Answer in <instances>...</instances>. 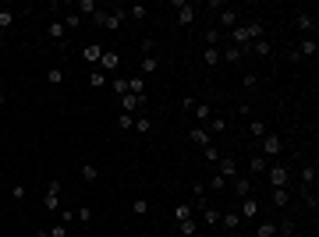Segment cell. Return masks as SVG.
<instances>
[{"label": "cell", "instance_id": "obj_1", "mask_svg": "<svg viewBox=\"0 0 319 237\" xmlns=\"http://www.w3.org/2000/svg\"><path fill=\"white\" fill-rule=\"evenodd\" d=\"M92 21L99 25V28H124V21H128V14H124V7H114V11H96L92 14Z\"/></svg>", "mask_w": 319, "mask_h": 237}, {"label": "cell", "instance_id": "obj_2", "mask_svg": "<svg viewBox=\"0 0 319 237\" xmlns=\"http://www.w3.org/2000/svg\"><path fill=\"white\" fill-rule=\"evenodd\" d=\"M266 184H270V188H287V184H291V170H287L284 163H270V166H266Z\"/></svg>", "mask_w": 319, "mask_h": 237}, {"label": "cell", "instance_id": "obj_3", "mask_svg": "<svg viewBox=\"0 0 319 237\" xmlns=\"http://www.w3.org/2000/svg\"><path fill=\"white\" fill-rule=\"evenodd\" d=\"M280 149H284V138L277 135V131H266L262 138H259V156H280Z\"/></svg>", "mask_w": 319, "mask_h": 237}, {"label": "cell", "instance_id": "obj_4", "mask_svg": "<svg viewBox=\"0 0 319 237\" xmlns=\"http://www.w3.org/2000/svg\"><path fill=\"white\" fill-rule=\"evenodd\" d=\"M146 99L149 96H121V113H131V117H139V113H146Z\"/></svg>", "mask_w": 319, "mask_h": 237}, {"label": "cell", "instance_id": "obj_5", "mask_svg": "<svg viewBox=\"0 0 319 237\" xmlns=\"http://www.w3.org/2000/svg\"><path fill=\"white\" fill-rule=\"evenodd\" d=\"M170 7L177 11V25H192V21H195V14H199V7H195V4H188V0H174Z\"/></svg>", "mask_w": 319, "mask_h": 237}, {"label": "cell", "instance_id": "obj_6", "mask_svg": "<svg viewBox=\"0 0 319 237\" xmlns=\"http://www.w3.org/2000/svg\"><path fill=\"white\" fill-rule=\"evenodd\" d=\"M234 213H238L241 220H255V213H259V198H255V195H248V198H241V202H238V209H234Z\"/></svg>", "mask_w": 319, "mask_h": 237}, {"label": "cell", "instance_id": "obj_7", "mask_svg": "<svg viewBox=\"0 0 319 237\" xmlns=\"http://www.w3.org/2000/svg\"><path fill=\"white\" fill-rule=\"evenodd\" d=\"M295 53H298V57H316V53H319L316 36H302V39H298V46H295Z\"/></svg>", "mask_w": 319, "mask_h": 237}, {"label": "cell", "instance_id": "obj_8", "mask_svg": "<svg viewBox=\"0 0 319 237\" xmlns=\"http://www.w3.org/2000/svg\"><path fill=\"white\" fill-rule=\"evenodd\" d=\"M295 25H298V28L305 32V36H316V14H309L305 7L298 11V18H295Z\"/></svg>", "mask_w": 319, "mask_h": 237}, {"label": "cell", "instance_id": "obj_9", "mask_svg": "<svg viewBox=\"0 0 319 237\" xmlns=\"http://www.w3.org/2000/svg\"><path fill=\"white\" fill-rule=\"evenodd\" d=\"M121 68V53L117 50H103V57H99V71L107 75V71H117Z\"/></svg>", "mask_w": 319, "mask_h": 237}, {"label": "cell", "instance_id": "obj_10", "mask_svg": "<svg viewBox=\"0 0 319 237\" xmlns=\"http://www.w3.org/2000/svg\"><path fill=\"white\" fill-rule=\"evenodd\" d=\"M217 173L227 177V181L238 177V163H234V156H220V159H217Z\"/></svg>", "mask_w": 319, "mask_h": 237}, {"label": "cell", "instance_id": "obj_11", "mask_svg": "<svg viewBox=\"0 0 319 237\" xmlns=\"http://www.w3.org/2000/svg\"><path fill=\"white\" fill-rule=\"evenodd\" d=\"M57 198H61V181H50L46 184V195H43V205L57 213Z\"/></svg>", "mask_w": 319, "mask_h": 237}, {"label": "cell", "instance_id": "obj_12", "mask_svg": "<svg viewBox=\"0 0 319 237\" xmlns=\"http://www.w3.org/2000/svg\"><path fill=\"white\" fill-rule=\"evenodd\" d=\"M241 57H245V50H238V46H231V43L220 46V64H238Z\"/></svg>", "mask_w": 319, "mask_h": 237}, {"label": "cell", "instance_id": "obj_13", "mask_svg": "<svg viewBox=\"0 0 319 237\" xmlns=\"http://www.w3.org/2000/svg\"><path fill=\"white\" fill-rule=\"evenodd\" d=\"M234 25H238V11H231V7H227V11H220V18H217V28H220V32H231Z\"/></svg>", "mask_w": 319, "mask_h": 237}, {"label": "cell", "instance_id": "obj_14", "mask_svg": "<svg viewBox=\"0 0 319 237\" xmlns=\"http://www.w3.org/2000/svg\"><path fill=\"white\" fill-rule=\"evenodd\" d=\"M46 36H50V39H54L57 46H64V43H68V28H64V21H50Z\"/></svg>", "mask_w": 319, "mask_h": 237}, {"label": "cell", "instance_id": "obj_15", "mask_svg": "<svg viewBox=\"0 0 319 237\" xmlns=\"http://www.w3.org/2000/svg\"><path fill=\"white\" fill-rule=\"evenodd\" d=\"M188 138H192L199 149H209V145H213V135H209L206 128H192V131H188Z\"/></svg>", "mask_w": 319, "mask_h": 237}, {"label": "cell", "instance_id": "obj_16", "mask_svg": "<svg viewBox=\"0 0 319 237\" xmlns=\"http://www.w3.org/2000/svg\"><path fill=\"white\" fill-rule=\"evenodd\" d=\"M192 198L199 202V209L209 205V188H206V181H195V184H192Z\"/></svg>", "mask_w": 319, "mask_h": 237}, {"label": "cell", "instance_id": "obj_17", "mask_svg": "<svg viewBox=\"0 0 319 237\" xmlns=\"http://www.w3.org/2000/svg\"><path fill=\"white\" fill-rule=\"evenodd\" d=\"M231 188H234V195H238V202L241 198H248V195H252V181H248V177H231Z\"/></svg>", "mask_w": 319, "mask_h": 237}, {"label": "cell", "instance_id": "obj_18", "mask_svg": "<svg viewBox=\"0 0 319 237\" xmlns=\"http://www.w3.org/2000/svg\"><path fill=\"white\" fill-rule=\"evenodd\" d=\"M241 223H245V220H241V216L234 213V209H227V213H220V227H224V230H238Z\"/></svg>", "mask_w": 319, "mask_h": 237}, {"label": "cell", "instance_id": "obj_19", "mask_svg": "<svg viewBox=\"0 0 319 237\" xmlns=\"http://www.w3.org/2000/svg\"><path fill=\"white\" fill-rule=\"evenodd\" d=\"M248 53H255V57H273V43H270V39H255V43L248 46Z\"/></svg>", "mask_w": 319, "mask_h": 237}, {"label": "cell", "instance_id": "obj_20", "mask_svg": "<svg viewBox=\"0 0 319 237\" xmlns=\"http://www.w3.org/2000/svg\"><path fill=\"white\" fill-rule=\"evenodd\" d=\"M270 202H273V209H287V202H291L287 188H273V191H270Z\"/></svg>", "mask_w": 319, "mask_h": 237}, {"label": "cell", "instance_id": "obj_21", "mask_svg": "<svg viewBox=\"0 0 319 237\" xmlns=\"http://www.w3.org/2000/svg\"><path fill=\"white\" fill-rule=\"evenodd\" d=\"M202 43H206V46H224L227 39H224L220 28H206V32H202Z\"/></svg>", "mask_w": 319, "mask_h": 237}, {"label": "cell", "instance_id": "obj_22", "mask_svg": "<svg viewBox=\"0 0 319 237\" xmlns=\"http://www.w3.org/2000/svg\"><path fill=\"white\" fill-rule=\"evenodd\" d=\"M82 57H85V64H99V57H103V46H99V43H89V46L82 50Z\"/></svg>", "mask_w": 319, "mask_h": 237}, {"label": "cell", "instance_id": "obj_23", "mask_svg": "<svg viewBox=\"0 0 319 237\" xmlns=\"http://www.w3.org/2000/svg\"><path fill=\"white\" fill-rule=\"evenodd\" d=\"M316 177H319L316 163H305V166H302V184H305V188H316Z\"/></svg>", "mask_w": 319, "mask_h": 237}, {"label": "cell", "instance_id": "obj_24", "mask_svg": "<svg viewBox=\"0 0 319 237\" xmlns=\"http://www.w3.org/2000/svg\"><path fill=\"white\" fill-rule=\"evenodd\" d=\"M139 68H142V75H156V71H160V57H153V53H146V57L139 61Z\"/></svg>", "mask_w": 319, "mask_h": 237}, {"label": "cell", "instance_id": "obj_25", "mask_svg": "<svg viewBox=\"0 0 319 237\" xmlns=\"http://www.w3.org/2000/svg\"><path fill=\"white\" fill-rule=\"evenodd\" d=\"M202 64H206V68H217V64H220V46H206V50H202Z\"/></svg>", "mask_w": 319, "mask_h": 237}, {"label": "cell", "instance_id": "obj_26", "mask_svg": "<svg viewBox=\"0 0 319 237\" xmlns=\"http://www.w3.org/2000/svg\"><path fill=\"white\" fill-rule=\"evenodd\" d=\"M192 113L199 117V128H202V124L213 117V106H209V103H195V106H192Z\"/></svg>", "mask_w": 319, "mask_h": 237}, {"label": "cell", "instance_id": "obj_27", "mask_svg": "<svg viewBox=\"0 0 319 237\" xmlns=\"http://www.w3.org/2000/svg\"><path fill=\"white\" fill-rule=\"evenodd\" d=\"M266 166H270V163H266V156H259V153H252V159H248V170H252L255 177H259V173H266Z\"/></svg>", "mask_w": 319, "mask_h": 237}, {"label": "cell", "instance_id": "obj_28", "mask_svg": "<svg viewBox=\"0 0 319 237\" xmlns=\"http://www.w3.org/2000/svg\"><path fill=\"white\" fill-rule=\"evenodd\" d=\"M206 131H209V135H220V131H227V121H224V117H217V113H213V117H209V121H206Z\"/></svg>", "mask_w": 319, "mask_h": 237}, {"label": "cell", "instance_id": "obj_29", "mask_svg": "<svg viewBox=\"0 0 319 237\" xmlns=\"http://www.w3.org/2000/svg\"><path fill=\"white\" fill-rule=\"evenodd\" d=\"M192 213H195V205H192V202L174 205V220H177V223H181V220H192Z\"/></svg>", "mask_w": 319, "mask_h": 237}, {"label": "cell", "instance_id": "obj_30", "mask_svg": "<svg viewBox=\"0 0 319 237\" xmlns=\"http://www.w3.org/2000/svg\"><path fill=\"white\" fill-rule=\"evenodd\" d=\"M131 131H139V135H149V131H153V121H149L146 113H139V117H135V128H131Z\"/></svg>", "mask_w": 319, "mask_h": 237}, {"label": "cell", "instance_id": "obj_31", "mask_svg": "<svg viewBox=\"0 0 319 237\" xmlns=\"http://www.w3.org/2000/svg\"><path fill=\"white\" fill-rule=\"evenodd\" d=\"M14 18H18V14H14L11 7H0V32H7V28L14 25Z\"/></svg>", "mask_w": 319, "mask_h": 237}, {"label": "cell", "instance_id": "obj_32", "mask_svg": "<svg viewBox=\"0 0 319 237\" xmlns=\"http://www.w3.org/2000/svg\"><path fill=\"white\" fill-rule=\"evenodd\" d=\"M255 237H277V223H273V220H262L259 230H255Z\"/></svg>", "mask_w": 319, "mask_h": 237}, {"label": "cell", "instance_id": "obj_33", "mask_svg": "<svg viewBox=\"0 0 319 237\" xmlns=\"http://www.w3.org/2000/svg\"><path fill=\"white\" fill-rule=\"evenodd\" d=\"M202 220H206L209 227H217V223H220V209H217V205H206V209H202Z\"/></svg>", "mask_w": 319, "mask_h": 237}, {"label": "cell", "instance_id": "obj_34", "mask_svg": "<svg viewBox=\"0 0 319 237\" xmlns=\"http://www.w3.org/2000/svg\"><path fill=\"white\" fill-rule=\"evenodd\" d=\"M295 230H298L295 220H280V223H277V234H280V237H295Z\"/></svg>", "mask_w": 319, "mask_h": 237}, {"label": "cell", "instance_id": "obj_35", "mask_svg": "<svg viewBox=\"0 0 319 237\" xmlns=\"http://www.w3.org/2000/svg\"><path fill=\"white\" fill-rule=\"evenodd\" d=\"M124 14H128L131 21H142V18H146V7H142V4H131V7H124Z\"/></svg>", "mask_w": 319, "mask_h": 237}, {"label": "cell", "instance_id": "obj_36", "mask_svg": "<svg viewBox=\"0 0 319 237\" xmlns=\"http://www.w3.org/2000/svg\"><path fill=\"white\" fill-rule=\"evenodd\" d=\"M195 230H199V223H195V220H181V223H177V234H184V237H192Z\"/></svg>", "mask_w": 319, "mask_h": 237}, {"label": "cell", "instance_id": "obj_37", "mask_svg": "<svg viewBox=\"0 0 319 237\" xmlns=\"http://www.w3.org/2000/svg\"><path fill=\"white\" fill-rule=\"evenodd\" d=\"M89 85H92V88H103V85H107V75H103L99 68H92V75H89Z\"/></svg>", "mask_w": 319, "mask_h": 237}, {"label": "cell", "instance_id": "obj_38", "mask_svg": "<svg viewBox=\"0 0 319 237\" xmlns=\"http://www.w3.org/2000/svg\"><path fill=\"white\" fill-rule=\"evenodd\" d=\"M117 128H121V131H131V128H135V117H131V113H117Z\"/></svg>", "mask_w": 319, "mask_h": 237}, {"label": "cell", "instance_id": "obj_39", "mask_svg": "<svg viewBox=\"0 0 319 237\" xmlns=\"http://www.w3.org/2000/svg\"><path fill=\"white\" fill-rule=\"evenodd\" d=\"M206 188H209V191H224V188H227V177H220V173H213Z\"/></svg>", "mask_w": 319, "mask_h": 237}, {"label": "cell", "instance_id": "obj_40", "mask_svg": "<svg viewBox=\"0 0 319 237\" xmlns=\"http://www.w3.org/2000/svg\"><path fill=\"white\" fill-rule=\"evenodd\" d=\"M131 213H135V216H146V213H149V202H146V198L139 195V198L131 202Z\"/></svg>", "mask_w": 319, "mask_h": 237}, {"label": "cell", "instance_id": "obj_41", "mask_svg": "<svg viewBox=\"0 0 319 237\" xmlns=\"http://www.w3.org/2000/svg\"><path fill=\"white\" fill-rule=\"evenodd\" d=\"M78 25H82V14H78V11H71V14L64 18V28H68V32H75Z\"/></svg>", "mask_w": 319, "mask_h": 237}, {"label": "cell", "instance_id": "obj_42", "mask_svg": "<svg viewBox=\"0 0 319 237\" xmlns=\"http://www.w3.org/2000/svg\"><path fill=\"white\" fill-rule=\"evenodd\" d=\"M248 135H252V138H262V135H266V124H262V121H252V124H248Z\"/></svg>", "mask_w": 319, "mask_h": 237}, {"label": "cell", "instance_id": "obj_43", "mask_svg": "<svg viewBox=\"0 0 319 237\" xmlns=\"http://www.w3.org/2000/svg\"><path fill=\"white\" fill-rule=\"evenodd\" d=\"M82 177H85V181H99V166L85 163V166H82Z\"/></svg>", "mask_w": 319, "mask_h": 237}, {"label": "cell", "instance_id": "obj_44", "mask_svg": "<svg viewBox=\"0 0 319 237\" xmlns=\"http://www.w3.org/2000/svg\"><path fill=\"white\" fill-rule=\"evenodd\" d=\"M82 11H85V14H96L99 4H96V0H78V14H82Z\"/></svg>", "mask_w": 319, "mask_h": 237}, {"label": "cell", "instance_id": "obj_45", "mask_svg": "<svg viewBox=\"0 0 319 237\" xmlns=\"http://www.w3.org/2000/svg\"><path fill=\"white\" fill-rule=\"evenodd\" d=\"M46 81H50V85H61V81H64V71H61V68H50V71H46Z\"/></svg>", "mask_w": 319, "mask_h": 237}, {"label": "cell", "instance_id": "obj_46", "mask_svg": "<svg viewBox=\"0 0 319 237\" xmlns=\"http://www.w3.org/2000/svg\"><path fill=\"white\" fill-rule=\"evenodd\" d=\"M114 92L117 96H128V78H114Z\"/></svg>", "mask_w": 319, "mask_h": 237}, {"label": "cell", "instance_id": "obj_47", "mask_svg": "<svg viewBox=\"0 0 319 237\" xmlns=\"http://www.w3.org/2000/svg\"><path fill=\"white\" fill-rule=\"evenodd\" d=\"M202 156L209 159V163H217V159L224 156V153H220V149H217V145H209V149H202Z\"/></svg>", "mask_w": 319, "mask_h": 237}, {"label": "cell", "instance_id": "obj_48", "mask_svg": "<svg viewBox=\"0 0 319 237\" xmlns=\"http://www.w3.org/2000/svg\"><path fill=\"white\" fill-rule=\"evenodd\" d=\"M75 220H78V223H89V220H92V209H75Z\"/></svg>", "mask_w": 319, "mask_h": 237}, {"label": "cell", "instance_id": "obj_49", "mask_svg": "<svg viewBox=\"0 0 319 237\" xmlns=\"http://www.w3.org/2000/svg\"><path fill=\"white\" fill-rule=\"evenodd\" d=\"M241 81H245V88H255V85H259V78H255L252 71H248V75H245V78H241Z\"/></svg>", "mask_w": 319, "mask_h": 237}, {"label": "cell", "instance_id": "obj_50", "mask_svg": "<svg viewBox=\"0 0 319 237\" xmlns=\"http://www.w3.org/2000/svg\"><path fill=\"white\" fill-rule=\"evenodd\" d=\"M50 237H68V230H64V223H57V227H50Z\"/></svg>", "mask_w": 319, "mask_h": 237}, {"label": "cell", "instance_id": "obj_51", "mask_svg": "<svg viewBox=\"0 0 319 237\" xmlns=\"http://www.w3.org/2000/svg\"><path fill=\"white\" fill-rule=\"evenodd\" d=\"M11 195H14V198L21 202V198H25V184H14V188H11Z\"/></svg>", "mask_w": 319, "mask_h": 237}, {"label": "cell", "instance_id": "obj_52", "mask_svg": "<svg viewBox=\"0 0 319 237\" xmlns=\"http://www.w3.org/2000/svg\"><path fill=\"white\" fill-rule=\"evenodd\" d=\"M75 220V209H61V223H71Z\"/></svg>", "mask_w": 319, "mask_h": 237}, {"label": "cell", "instance_id": "obj_53", "mask_svg": "<svg viewBox=\"0 0 319 237\" xmlns=\"http://www.w3.org/2000/svg\"><path fill=\"white\" fill-rule=\"evenodd\" d=\"M4 103H7V96H0V106H4Z\"/></svg>", "mask_w": 319, "mask_h": 237}, {"label": "cell", "instance_id": "obj_54", "mask_svg": "<svg viewBox=\"0 0 319 237\" xmlns=\"http://www.w3.org/2000/svg\"><path fill=\"white\" fill-rule=\"evenodd\" d=\"M163 237H174V234H163Z\"/></svg>", "mask_w": 319, "mask_h": 237}, {"label": "cell", "instance_id": "obj_55", "mask_svg": "<svg viewBox=\"0 0 319 237\" xmlns=\"http://www.w3.org/2000/svg\"><path fill=\"white\" fill-rule=\"evenodd\" d=\"M0 39H4V32H0Z\"/></svg>", "mask_w": 319, "mask_h": 237}]
</instances>
